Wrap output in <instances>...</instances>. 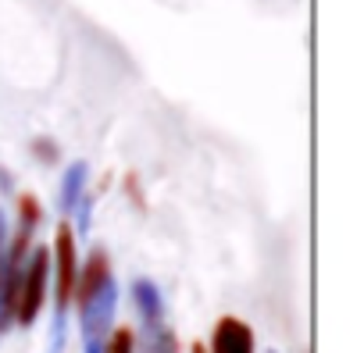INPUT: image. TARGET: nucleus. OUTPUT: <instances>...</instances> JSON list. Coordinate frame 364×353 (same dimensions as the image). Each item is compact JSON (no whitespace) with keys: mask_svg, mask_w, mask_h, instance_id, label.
Wrapping results in <instances>:
<instances>
[{"mask_svg":"<svg viewBox=\"0 0 364 353\" xmlns=\"http://www.w3.org/2000/svg\"><path fill=\"white\" fill-rule=\"evenodd\" d=\"M114 307H118V289H114V278L104 282L82 307H79V321H82V335H86V346H104L107 339V325L114 317Z\"/></svg>","mask_w":364,"mask_h":353,"instance_id":"3","label":"nucleus"},{"mask_svg":"<svg viewBox=\"0 0 364 353\" xmlns=\"http://www.w3.org/2000/svg\"><path fill=\"white\" fill-rule=\"evenodd\" d=\"M54 264H58V278H54V317H65L68 303H72V293H75V275H79V257H75V236H72V225H61L58 229V239H54Z\"/></svg>","mask_w":364,"mask_h":353,"instance_id":"2","label":"nucleus"},{"mask_svg":"<svg viewBox=\"0 0 364 353\" xmlns=\"http://www.w3.org/2000/svg\"><path fill=\"white\" fill-rule=\"evenodd\" d=\"M132 303H136V310L143 314V325H161V317H164V300H161V293H157V286H154L150 278H136V282H132Z\"/></svg>","mask_w":364,"mask_h":353,"instance_id":"6","label":"nucleus"},{"mask_svg":"<svg viewBox=\"0 0 364 353\" xmlns=\"http://www.w3.org/2000/svg\"><path fill=\"white\" fill-rule=\"evenodd\" d=\"M211 349L215 353H254V332H250V325H243L240 317H222L215 325Z\"/></svg>","mask_w":364,"mask_h":353,"instance_id":"5","label":"nucleus"},{"mask_svg":"<svg viewBox=\"0 0 364 353\" xmlns=\"http://www.w3.org/2000/svg\"><path fill=\"white\" fill-rule=\"evenodd\" d=\"M33 153H36L43 164H54V161H58V146H54L50 139H43V136H40V139H33Z\"/></svg>","mask_w":364,"mask_h":353,"instance_id":"12","label":"nucleus"},{"mask_svg":"<svg viewBox=\"0 0 364 353\" xmlns=\"http://www.w3.org/2000/svg\"><path fill=\"white\" fill-rule=\"evenodd\" d=\"M125 197L132 200V207L146 211V200H143V186H139V175H136V171H129V175H125Z\"/></svg>","mask_w":364,"mask_h":353,"instance_id":"10","label":"nucleus"},{"mask_svg":"<svg viewBox=\"0 0 364 353\" xmlns=\"http://www.w3.org/2000/svg\"><path fill=\"white\" fill-rule=\"evenodd\" d=\"M72 211H75V218H79V236H82V232L90 229V211H93V197H90V193H82V197H79V204H75Z\"/></svg>","mask_w":364,"mask_h":353,"instance_id":"11","label":"nucleus"},{"mask_svg":"<svg viewBox=\"0 0 364 353\" xmlns=\"http://www.w3.org/2000/svg\"><path fill=\"white\" fill-rule=\"evenodd\" d=\"M143 353H178V342H175L171 328L143 325Z\"/></svg>","mask_w":364,"mask_h":353,"instance_id":"8","label":"nucleus"},{"mask_svg":"<svg viewBox=\"0 0 364 353\" xmlns=\"http://www.w3.org/2000/svg\"><path fill=\"white\" fill-rule=\"evenodd\" d=\"M86 353H100V346H86Z\"/></svg>","mask_w":364,"mask_h":353,"instance_id":"14","label":"nucleus"},{"mask_svg":"<svg viewBox=\"0 0 364 353\" xmlns=\"http://www.w3.org/2000/svg\"><path fill=\"white\" fill-rule=\"evenodd\" d=\"M47 275H50V246H33L26 257V271L15 293V321L33 325L43 300H47Z\"/></svg>","mask_w":364,"mask_h":353,"instance_id":"1","label":"nucleus"},{"mask_svg":"<svg viewBox=\"0 0 364 353\" xmlns=\"http://www.w3.org/2000/svg\"><path fill=\"white\" fill-rule=\"evenodd\" d=\"M86 161H75V164H68V171H65V183H61V200H58V207L61 211H72L75 204H79V197H82V190H86Z\"/></svg>","mask_w":364,"mask_h":353,"instance_id":"7","label":"nucleus"},{"mask_svg":"<svg viewBox=\"0 0 364 353\" xmlns=\"http://www.w3.org/2000/svg\"><path fill=\"white\" fill-rule=\"evenodd\" d=\"M136 349V335H132V328H114L111 332V339L100 346V353H132Z\"/></svg>","mask_w":364,"mask_h":353,"instance_id":"9","label":"nucleus"},{"mask_svg":"<svg viewBox=\"0 0 364 353\" xmlns=\"http://www.w3.org/2000/svg\"><path fill=\"white\" fill-rule=\"evenodd\" d=\"M104 282H111V261H107V250L104 246H93L90 250V257H86V264H82V271L75 275V303L82 307Z\"/></svg>","mask_w":364,"mask_h":353,"instance_id":"4","label":"nucleus"},{"mask_svg":"<svg viewBox=\"0 0 364 353\" xmlns=\"http://www.w3.org/2000/svg\"><path fill=\"white\" fill-rule=\"evenodd\" d=\"M0 186H4V190H11V175H8L4 168H0Z\"/></svg>","mask_w":364,"mask_h":353,"instance_id":"13","label":"nucleus"},{"mask_svg":"<svg viewBox=\"0 0 364 353\" xmlns=\"http://www.w3.org/2000/svg\"><path fill=\"white\" fill-rule=\"evenodd\" d=\"M268 353H275V349H268Z\"/></svg>","mask_w":364,"mask_h":353,"instance_id":"15","label":"nucleus"}]
</instances>
